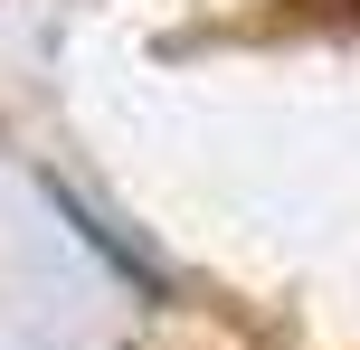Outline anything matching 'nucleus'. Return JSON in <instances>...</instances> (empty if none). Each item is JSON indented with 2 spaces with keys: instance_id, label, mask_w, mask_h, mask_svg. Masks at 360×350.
Masks as SVG:
<instances>
[{
  "instance_id": "nucleus-1",
  "label": "nucleus",
  "mask_w": 360,
  "mask_h": 350,
  "mask_svg": "<svg viewBox=\"0 0 360 350\" xmlns=\"http://www.w3.org/2000/svg\"><path fill=\"white\" fill-rule=\"evenodd\" d=\"M38 189H48V208H57V218L76 227V246H95V256H105V265H114L124 284H143L152 303H171V284H180V275L162 265V246H152V237H133L124 218H105V208H95V199H86L76 180H57V170H38Z\"/></svg>"
}]
</instances>
